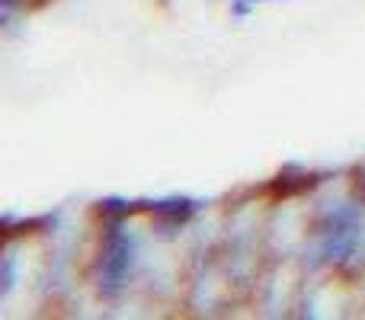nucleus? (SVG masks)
<instances>
[{
  "mask_svg": "<svg viewBox=\"0 0 365 320\" xmlns=\"http://www.w3.org/2000/svg\"><path fill=\"white\" fill-rule=\"evenodd\" d=\"M359 237H362V224L356 208L340 205L336 212L324 215V221L317 224V257L324 263H343V259L353 257Z\"/></svg>",
  "mask_w": 365,
  "mask_h": 320,
  "instance_id": "nucleus-2",
  "label": "nucleus"
},
{
  "mask_svg": "<svg viewBox=\"0 0 365 320\" xmlns=\"http://www.w3.org/2000/svg\"><path fill=\"white\" fill-rule=\"evenodd\" d=\"M125 208L113 215L106 227V240L100 247V259H96V289H100L103 298H119L125 291L128 279H132L135 266H138V234L132 227H125Z\"/></svg>",
  "mask_w": 365,
  "mask_h": 320,
  "instance_id": "nucleus-1",
  "label": "nucleus"
},
{
  "mask_svg": "<svg viewBox=\"0 0 365 320\" xmlns=\"http://www.w3.org/2000/svg\"><path fill=\"white\" fill-rule=\"evenodd\" d=\"M259 4H279V0H231V13L234 16H247V13H253Z\"/></svg>",
  "mask_w": 365,
  "mask_h": 320,
  "instance_id": "nucleus-4",
  "label": "nucleus"
},
{
  "mask_svg": "<svg viewBox=\"0 0 365 320\" xmlns=\"http://www.w3.org/2000/svg\"><path fill=\"white\" fill-rule=\"evenodd\" d=\"M16 276H19V257H16V247L10 244V250H6V257H4V298L13 295Z\"/></svg>",
  "mask_w": 365,
  "mask_h": 320,
  "instance_id": "nucleus-3",
  "label": "nucleus"
}]
</instances>
